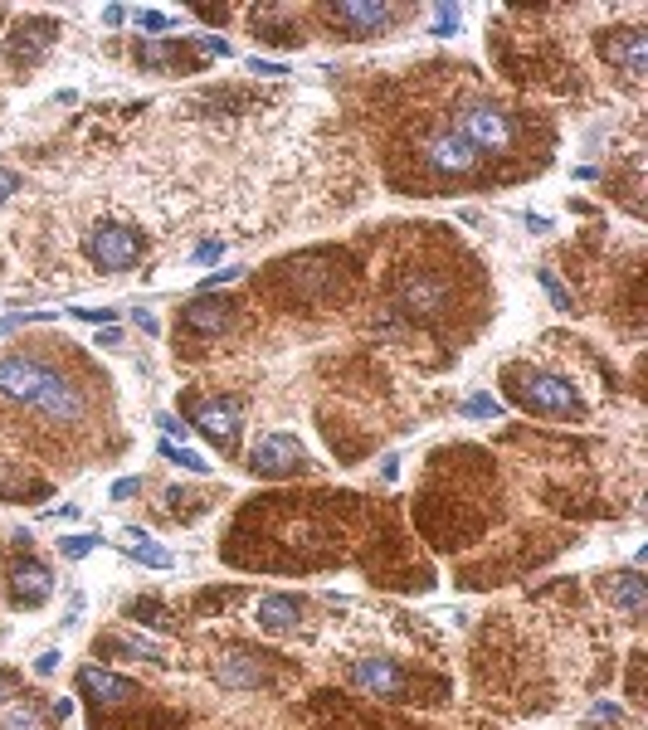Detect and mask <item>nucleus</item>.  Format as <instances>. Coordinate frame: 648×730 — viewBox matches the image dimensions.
I'll use <instances>...</instances> for the list:
<instances>
[{
  "label": "nucleus",
  "mask_w": 648,
  "mask_h": 730,
  "mask_svg": "<svg viewBox=\"0 0 648 730\" xmlns=\"http://www.w3.org/2000/svg\"><path fill=\"white\" fill-rule=\"evenodd\" d=\"M83 254L98 273H132L142 263V234L132 224H93L83 239Z\"/></svg>",
  "instance_id": "nucleus-1"
},
{
  "label": "nucleus",
  "mask_w": 648,
  "mask_h": 730,
  "mask_svg": "<svg viewBox=\"0 0 648 730\" xmlns=\"http://www.w3.org/2000/svg\"><path fill=\"white\" fill-rule=\"evenodd\" d=\"M454 132L473 146L478 156H483V151H488V156H497V151H512V137H517L512 117H507L502 108H493V103H468V108L458 112Z\"/></svg>",
  "instance_id": "nucleus-2"
},
{
  "label": "nucleus",
  "mask_w": 648,
  "mask_h": 730,
  "mask_svg": "<svg viewBox=\"0 0 648 730\" xmlns=\"http://www.w3.org/2000/svg\"><path fill=\"white\" fill-rule=\"evenodd\" d=\"M512 400L522 409H532V414H546V419L580 414V395H575L571 380H561V375H522V380H512Z\"/></svg>",
  "instance_id": "nucleus-3"
},
{
  "label": "nucleus",
  "mask_w": 648,
  "mask_h": 730,
  "mask_svg": "<svg viewBox=\"0 0 648 730\" xmlns=\"http://www.w3.org/2000/svg\"><path fill=\"white\" fill-rule=\"evenodd\" d=\"M424 166L439 171V176H473L478 171V151L463 142L454 127H444V132H434L424 142Z\"/></svg>",
  "instance_id": "nucleus-4"
},
{
  "label": "nucleus",
  "mask_w": 648,
  "mask_h": 730,
  "mask_svg": "<svg viewBox=\"0 0 648 730\" xmlns=\"http://www.w3.org/2000/svg\"><path fill=\"white\" fill-rule=\"evenodd\" d=\"M303 468V443L293 434H268L249 453V473L254 477H288Z\"/></svg>",
  "instance_id": "nucleus-5"
},
{
  "label": "nucleus",
  "mask_w": 648,
  "mask_h": 730,
  "mask_svg": "<svg viewBox=\"0 0 648 730\" xmlns=\"http://www.w3.org/2000/svg\"><path fill=\"white\" fill-rule=\"evenodd\" d=\"M30 409L44 414V419H54V424H78L83 419V395L74 390V380H64L59 370H49L44 385H39V395L30 400Z\"/></svg>",
  "instance_id": "nucleus-6"
},
{
  "label": "nucleus",
  "mask_w": 648,
  "mask_h": 730,
  "mask_svg": "<svg viewBox=\"0 0 648 730\" xmlns=\"http://www.w3.org/2000/svg\"><path fill=\"white\" fill-rule=\"evenodd\" d=\"M191 429L210 438L215 448H234L239 443V404L229 400H195L191 404Z\"/></svg>",
  "instance_id": "nucleus-7"
},
{
  "label": "nucleus",
  "mask_w": 648,
  "mask_h": 730,
  "mask_svg": "<svg viewBox=\"0 0 648 730\" xmlns=\"http://www.w3.org/2000/svg\"><path fill=\"white\" fill-rule=\"evenodd\" d=\"M395 302H400V312H410V317H439V312L449 307V283L434 278V273H415V278L400 283Z\"/></svg>",
  "instance_id": "nucleus-8"
},
{
  "label": "nucleus",
  "mask_w": 648,
  "mask_h": 730,
  "mask_svg": "<svg viewBox=\"0 0 648 730\" xmlns=\"http://www.w3.org/2000/svg\"><path fill=\"white\" fill-rule=\"evenodd\" d=\"M351 687L376 696H405L410 672L400 662H390V657H366V662H351Z\"/></svg>",
  "instance_id": "nucleus-9"
},
{
  "label": "nucleus",
  "mask_w": 648,
  "mask_h": 730,
  "mask_svg": "<svg viewBox=\"0 0 648 730\" xmlns=\"http://www.w3.org/2000/svg\"><path fill=\"white\" fill-rule=\"evenodd\" d=\"M44 375H49V365L30 361V356H5L0 361V395L30 404L39 395V385H44Z\"/></svg>",
  "instance_id": "nucleus-10"
},
{
  "label": "nucleus",
  "mask_w": 648,
  "mask_h": 730,
  "mask_svg": "<svg viewBox=\"0 0 648 730\" xmlns=\"http://www.w3.org/2000/svg\"><path fill=\"white\" fill-rule=\"evenodd\" d=\"M332 20L346 25V35L366 39V35H381V30H390L395 5H361V0H342V5H332Z\"/></svg>",
  "instance_id": "nucleus-11"
},
{
  "label": "nucleus",
  "mask_w": 648,
  "mask_h": 730,
  "mask_svg": "<svg viewBox=\"0 0 648 730\" xmlns=\"http://www.w3.org/2000/svg\"><path fill=\"white\" fill-rule=\"evenodd\" d=\"M10 594H15L20 609H39V604L54 594V575H49L39 560H20V565L10 570Z\"/></svg>",
  "instance_id": "nucleus-12"
},
{
  "label": "nucleus",
  "mask_w": 648,
  "mask_h": 730,
  "mask_svg": "<svg viewBox=\"0 0 648 730\" xmlns=\"http://www.w3.org/2000/svg\"><path fill=\"white\" fill-rule=\"evenodd\" d=\"M181 322H186L191 331H205V336H220V331L229 327V302H225V297H215V292H200L195 302H186Z\"/></svg>",
  "instance_id": "nucleus-13"
},
{
  "label": "nucleus",
  "mask_w": 648,
  "mask_h": 730,
  "mask_svg": "<svg viewBox=\"0 0 648 730\" xmlns=\"http://www.w3.org/2000/svg\"><path fill=\"white\" fill-rule=\"evenodd\" d=\"M54 35H59V25H54V20L20 25V30H15V39H10V64H15V69H20V64H35L39 54L54 44Z\"/></svg>",
  "instance_id": "nucleus-14"
},
{
  "label": "nucleus",
  "mask_w": 648,
  "mask_h": 730,
  "mask_svg": "<svg viewBox=\"0 0 648 730\" xmlns=\"http://www.w3.org/2000/svg\"><path fill=\"white\" fill-rule=\"evenodd\" d=\"M254 623H259L264 633H293V628H298V599H293V594H259Z\"/></svg>",
  "instance_id": "nucleus-15"
},
{
  "label": "nucleus",
  "mask_w": 648,
  "mask_h": 730,
  "mask_svg": "<svg viewBox=\"0 0 648 730\" xmlns=\"http://www.w3.org/2000/svg\"><path fill=\"white\" fill-rule=\"evenodd\" d=\"M78 687L93 692L98 706H117V701H127V696L137 692L127 677H117V672H108V667H83V672H78Z\"/></svg>",
  "instance_id": "nucleus-16"
},
{
  "label": "nucleus",
  "mask_w": 648,
  "mask_h": 730,
  "mask_svg": "<svg viewBox=\"0 0 648 730\" xmlns=\"http://www.w3.org/2000/svg\"><path fill=\"white\" fill-rule=\"evenodd\" d=\"M117 546L127 550L132 560L152 565V570H171V550H166V546H156V541L147 536V531H142V526H127V531L117 536Z\"/></svg>",
  "instance_id": "nucleus-17"
},
{
  "label": "nucleus",
  "mask_w": 648,
  "mask_h": 730,
  "mask_svg": "<svg viewBox=\"0 0 648 730\" xmlns=\"http://www.w3.org/2000/svg\"><path fill=\"white\" fill-rule=\"evenodd\" d=\"M610 604L619 614H644L648 604V589L639 570H624V575H610Z\"/></svg>",
  "instance_id": "nucleus-18"
},
{
  "label": "nucleus",
  "mask_w": 648,
  "mask_h": 730,
  "mask_svg": "<svg viewBox=\"0 0 648 730\" xmlns=\"http://www.w3.org/2000/svg\"><path fill=\"white\" fill-rule=\"evenodd\" d=\"M610 59L624 73H644L648 69V35L644 30H624L610 39Z\"/></svg>",
  "instance_id": "nucleus-19"
},
{
  "label": "nucleus",
  "mask_w": 648,
  "mask_h": 730,
  "mask_svg": "<svg viewBox=\"0 0 648 730\" xmlns=\"http://www.w3.org/2000/svg\"><path fill=\"white\" fill-rule=\"evenodd\" d=\"M220 682H225V687H234V692H244V687H259V682H264V667H259V662H249L244 653H229L225 667H220Z\"/></svg>",
  "instance_id": "nucleus-20"
},
{
  "label": "nucleus",
  "mask_w": 648,
  "mask_h": 730,
  "mask_svg": "<svg viewBox=\"0 0 648 730\" xmlns=\"http://www.w3.org/2000/svg\"><path fill=\"white\" fill-rule=\"evenodd\" d=\"M161 458L176 463V468H186V473H195V477H210V458H205L200 448H191V443H171V438H161Z\"/></svg>",
  "instance_id": "nucleus-21"
},
{
  "label": "nucleus",
  "mask_w": 648,
  "mask_h": 730,
  "mask_svg": "<svg viewBox=\"0 0 648 730\" xmlns=\"http://www.w3.org/2000/svg\"><path fill=\"white\" fill-rule=\"evenodd\" d=\"M0 730H44V711H39L35 701H5Z\"/></svg>",
  "instance_id": "nucleus-22"
},
{
  "label": "nucleus",
  "mask_w": 648,
  "mask_h": 730,
  "mask_svg": "<svg viewBox=\"0 0 648 730\" xmlns=\"http://www.w3.org/2000/svg\"><path fill=\"white\" fill-rule=\"evenodd\" d=\"M113 643L122 648V657H147V662H166V648H161L156 638H142V633H127V628H122Z\"/></svg>",
  "instance_id": "nucleus-23"
},
{
  "label": "nucleus",
  "mask_w": 648,
  "mask_h": 730,
  "mask_svg": "<svg viewBox=\"0 0 648 730\" xmlns=\"http://www.w3.org/2000/svg\"><path fill=\"white\" fill-rule=\"evenodd\" d=\"M137 59H142V69H176L181 64V49L176 44H161V39H147V44H137Z\"/></svg>",
  "instance_id": "nucleus-24"
},
{
  "label": "nucleus",
  "mask_w": 648,
  "mask_h": 730,
  "mask_svg": "<svg viewBox=\"0 0 648 730\" xmlns=\"http://www.w3.org/2000/svg\"><path fill=\"white\" fill-rule=\"evenodd\" d=\"M458 414H463V419H502L507 409H502L488 390H478V395H468V400L458 404Z\"/></svg>",
  "instance_id": "nucleus-25"
},
{
  "label": "nucleus",
  "mask_w": 648,
  "mask_h": 730,
  "mask_svg": "<svg viewBox=\"0 0 648 730\" xmlns=\"http://www.w3.org/2000/svg\"><path fill=\"white\" fill-rule=\"evenodd\" d=\"M536 283L546 288V297H551V307H561V312H571V307H575L571 288H566V283H561V278H556L551 268H541V273H536Z\"/></svg>",
  "instance_id": "nucleus-26"
},
{
  "label": "nucleus",
  "mask_w": 648,
  "mask_h": 730,
  "mask_svg": "<svg viewBox=\"0 0 648 730\" xmlns=\"http://www.w3.org/2000/svg\"><path fill=\"white\" fill-rule=\"evenodd\" d=\"M132 20H137V30H147L152 39H161L166 30H171V15H166V10H156V5H147V10H132Z\"/></svg>",
  "instance_id": "nucleus-27"
},
{
  "label": "nucleus",
  "mask_w": 648,
  "mask_h": 730,
  "mask_svg": "<svg viewBox=\"0 0 648 730\" xmlns=\"http://www.w3.org/2000/svg\"><path fill=\"white\" fill-rule=\"evenodd\" d=\"M458 30V5H434V20H429V35L449 39Z\"/></svg>",
  "instance_id": "nucleus-28"
},
{
  "label": "nucleus",
  "mask_w": 648,
  "mask_h": 730,
  "mask_svg": "<svg viewBox=\"0 0 648 730\" xmlns=\"http://www.w3.org/2000/svg\"><path fill=\"white\" fill-rule=\"evenodd\" d=\"M244 278V263H229V268H215V273H205V283H200V292H220L229 288V283H239Z\"/></svg>",
  "instance_id": "nucleus-29"
},
{
  "label": "nucleus",
  "mask_w": 648,
  "mask_h": 730,
  "mask_svg": "<svg viewBox=\"0 0 648 730\" xmlns=\"http://www.w3.org/2000/svg\"><path fill=\"white\" fill-rule=\"evenodd\" d=\"M44 322H54V312H15V317H0V336L20 327H44Z\"/></svg>",
  "instance_id": "nucleus-30"
},
{
  "label": "nucleus",
  "mask_w": 648,
  "mask_h": 730,
  "mask_svg": "<svg viewBox=\"0 0 648 730\" xmlns=\"http://www.w3.org/2000/svg\"><path fill=\"white\" fill-rule=\"evenodd\" d=\"M191 49L205 54V59H229V39L220 35H191Z\"/></svg>",
  "instance_id": "nucleus-31"
},
{
  "label": "nucleus",
  "mask_w": 648,
  "mask_h": 730,
  "mask_svg": "<svg viewBox=\"0 0 648 730\" xmlns=\"http://www.w3.org/2000/svg\"><path fill=\"white\" fill-rule=\"evenodd\" d=\"M93 546H103V536H64L59 550H64V560H83Z\"/></svg>",
  "instance_id": "nucleus-32"
},
{
  "label": "nucleus",
  "mask_w": 648,
  "mask_h": 730,
  "mask_svg": "<svg viewBox=\"0 0 648 730\" xmlns=\"http://www.w3.org/2000/svg\"><path fill=\"white\" fill-rule=\"evenodd\" d=\"M69 317H78V322H93V327H117V312H113V307H74Z\"/></svg>",
  "instance_id": "nucleus-33"
},
{
  "label": "nucleus",
  "mask_w": 648,
  "mask_h": 730,
  "mask_svg": "<svg viewBox=\"0 0 648 730\" xmlns=\"http://www.w3.org/2000/svg\"><path fill=\"white\" fill-rule=\"evenodd\" d=\"M156 424H161V434L171 438V443H186V438H191V424L176 419V414H156Z\"/></svg>",
  "instance_id": "nucleus-34"
},
{
  "label": "nucleus",
  "mask_w": 648,
  "mask_h": 730,
  "mask_svg": "<svg viewBox=\"0 0 648 730\" xmlns=\"http://www.w3.org/2000/svg\"><path fill=\"white\" fill-rule=\"evenodd\" d=\"M249 69H254V73H264V78H288V73H293V64H283V59H264V54H254V59H249Z\"/></svg>",
  "instance_id": "nucleus-35"
},
{
  "label": "nucleus",
  "mask_w": 648,
  "mask_h": 730,
  "mask_svg": "<svg viewBox=\"0 0 648 730\" xmlns=\"http://www.w3.org/2000/svg\"><path fill=\"white\" fill-rule=\"evenodd\" d=\"M137 492H142V477H117L113 487H108L113 502H127V497H137Z\"/></svg>",
  "instance_id": "nucleus-36"
},
{
  "label": "nucleus",
  "mask_w": 648,
  "mask_h": 730,
  "mask_svg": "<svg viewBox=\"0 0 648 730\" xmlns=\"http://www.w3.org/2000/svg\"><path fill=\"white\" fill-rule=\"evenodd\" d=\"M20 176H15V171H10V166H0V205H5V200H10V195H15V190H20Z\"/></svg>",
  "instance_id": "nucleus-37"
},
{
  "label": "nucleus",
  "mask_w": 648,
  "mask_h": 730,
  "mask_svg": "<svg viewBox=\"0 0 648 730\" xmlns=\"http://www.w3.org/2000/svg\"><path fill=\"white\" fill-rule=\"evenodd\" d=\"M220 254H225V244H220V239H210V244H200V249L191 254V263H215Z\"/></svg>",
  "instance_id": "nucleus-38"
},
{
  "label": "nucleus",
  "mask_w": 648,
  "mask_h": 730,
  "mask_svg": "<svg viewBox=\"0 0 648 730\" xmlns=\"http://www.w3.org/2000/svg\"><path fill=\"white\" fill-rule=\"evenodd\" d=\"M132 322H137V327L147 331V336H156V331H161V322H156V312H147V307H137V312H132Z\"/></svg>",
  "instance_id": "nucleus-39"
},
{
  "label": "nucleus",
  "mask_w": 648,
  "mask_h": 730,
  "mask_svg": "<svg viewBox=\"0 0 648 730\" xmlns=\"http://www.w3.org/2000/svg\"><path fill=\"white\" fill-rule=\"evenodd\" d=\"M624 711L614 706V701H595V711H590V721H619Z\"/></svg>",
  "instance_id": "nucleus-40"
},
{
  "label": "nucleus",
  "mask_w": 648,
  "mask_h": 730,
  "mask_svg": "<svg viewBox=\"0 0 648 730\" xmlns=\"http://www.w3.org/2000/svg\"><path fill=\"white\" fill-rule=\"evenodd\" d=\"M132 619H137V623H166L156 604H132Z\"/></svg>",
  "instance_id": "nucleus-41"
},
{
  "label": "nucleus",
  "mask_w": 648,
  "mask_h": 730,
  "mask_svg": "<svg viewBox=\"0 0 648 730\" xmlns=\"http://www.w3.org/2000/svg\"><path fill=\"white\" fill-rule=\"evenodd\" d=\"M122 20H127V5H103V25H108V30H117Z\"/></svg>",
  "instance_id": "nucleus-42"
},
{
  "label": "nucleus",
  "mask_w": 648,
  "mask_h": 730,
  "mask_svg": "<svg viewBox=\"0 0 648 730\" xmlns=\"http://www.w3.org/2000/svg\"><path fill=\"white\" fill-rule=\"evenodd\" d=\"M54 667H59V653H54V648H49V653H39V657H35V672H39V677H49Z\"/></svg>",
  "instance_id": "nucleus-43"
},
{
  "label": "nucleus",
  "mask_w": 648,
  "mask_h": 730,
  "mask_svg": "<svg viewBox=\"0 0 648 730\" xmlns=\"http://www.w3.org/2000/svg\"><path fill=\"white\" fill-rule=\"evenodd\" d=\"M74 711H78V706H74V696H59V701H54V716H59V721H69Z\"/></svg>",
  "instance_id": "nucleus-44"
},
{
  "label": "nucleus",
  "mask_w": 648,
  "mask_h": 730,
  "mask_svg": "<svg viewBox=\"0 0 648 730\" xmlns=\"http://www.w3.org/2000/svg\"><path fill=\"white\" fill-rule=\"evenodd\" d=\"M117 341H122V331H117V327H103V331H98V346H117Z\"/></svg>",
  "instance_id": "nucleus-45"
},
{
  "label": "nucleus",
  "mask_w": 648,
  "mask_h": 730,
  "mask_svg": "<svg viewBox=\"0 0 648 730\" xmlns=\"http://www.w3.org/2000/svg\"><path fill=\"white\" fill-rule=\"evenodd\" d=\"M527 224H532V234H546V229H551V219H546V215H532V210H527Z\"/></svg>",
  "instance_id": "nucleus-46"
},
{
  "label": "nucleus",
  "mask_w": 648,
  "mask_h": 730,
  "mask_svg": "<svg viewBox=\"0 0 648 730\" xmlns=\"http://www.w3.org/2000/svg\"><path fill=\"white\" fill-rule=\"evenodd\" d=\"M44 516H54V521H78V507H54V511H44Z\"/></svg>",
  "instance_id": "nucleus-47"
},
{
  "label": "nucleus",
  "mask_w": 648,
  "mask_h": 730,
  "mask_svg": "<svg viewBox=\"0 0 648 730\" xmlns=\"http://www.w3.org/2000/svg\"><path fill=\"white\" fill-rule=\"evenodd\" d=\"M5 692H10V677H5V672H0V701H5Z\"/></svg>",
  "instance_id": "nucleus-48"
}]
</instances>
